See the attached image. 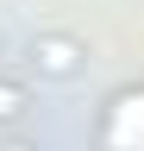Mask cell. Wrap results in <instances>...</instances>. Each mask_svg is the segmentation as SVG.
<instances>
[{"label":"cell","mask_w":144,"mask_h":151,"mask_svg":"<svg viewBox=\"0 0 144 151\" xmlns=\"http://www.w3.org/2000/svg\"><path fill=\"white\" fill-rule=\"evenodd\" d=\"M25 69L31 76H50V82H69V76L88 69V44L75 32H38L25 44Z\"/></svg>","instance_id":"obj_1"},{"label":"cell","mask_w":144,"mask_h":151,"mask_svg":"<svg viewBox=\"0 0 144 151\" xmlns=\"http://www.w3.org/2000/svg\"><path fill=\"white\" fill-rule=\"evenodd\" d=\"M6 151H31V145H6Z\"/></svg>","instance_id":"obj_3"},{"label":"cell","mask_w":144,"mask_h":151,"mask_svg":"<svg viewBox=\"0 0 144 151\" xmlns=\"http://www.w3.org/2000/svg\"><path fill=\"white\" fill-rule=\"evenodd\" d=\"M25 107H31V94H25V82H13V76H0V120H19Z\"/></svg>","instance_id":"obj_2"}]
</instances>
